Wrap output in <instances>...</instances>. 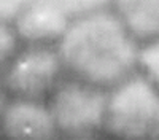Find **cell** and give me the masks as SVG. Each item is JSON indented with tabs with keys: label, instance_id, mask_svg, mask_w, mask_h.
Wrapping results in <instances>:
<instances>
[{
	"label": "cell",
	"instance_id": "4fadbf2b",
	"mask_svg": "<svg viewBox=\"0 0 159 140\" xmlns=\"http://www.w3.org/2000/svg\"><path fill=\"white\" fill-rule=\"evenodd\" d=\"M5 105H7V93L2 88V84H0V123H2V115H3Z\"/></svg>",
	"mask_w": 159,
	"mask_h": 140
},
{
	"label": "cell",
	"instance_id": "5b68a950",
	"mask_svg": "<svg viewBox=\"0 0 159 140\" xmlns=\"http://www.w3.org/2000/svg\"><path fill=\"white\" fill-rule=\"evenodd\" d=\"M0 132L5 140H59V129L45 100L13 97L3 108Z\"/></svg>",
	"mask_w": 159,
	"mask_h": 140
},
{
	"label": "cell",
	"instance_id": "8992f818",
	"mask_svg": "<svg viewBox=\"0 0 159 140\" xmlns=\"http://www.w3.org/2000/svg\"><path fill=\"white\" fill-rule=\"evenodd\" d=\"M70 18L48 0H34L13 22L19 42L25 45H56L70 24Z\"/></svg>",
	"mask_w": 159,
	"mask_h": 140
},
{
	"label": "cell",
	"instance_id": "6da1fadb",
	"mask_svg": "<svg viewBox=\"0 0 159 140\" xmlns=\"http://www.w3.org/2000/svg\"><path fill=\"white\" fill-rule=\"evenodd\" d=\"M56 48L69 76L103 89L139 70L140 43L111 8L73 18Z\"/></svg>",
	"mask_w": 159,
	"mask_h": 140
},
{
	"label": "cell",
	"instance_id": "7c38bea8",
	"mask_svg": "<svg viewBox=\"0 0 159 140\" xmlns=\"http://www.w3.org/2000/svg\"><path fill=\"white\" fill-rule=\"evenodd\" d=\"M148 140H159V105H157V111H156V116H154V121H153V126H151V132H150Z\"/></svg>",
	"mask_w": 159,
	"mask_h": 140
},
{
	"label": "cell",
	"instance_id": "52a82bcc",
	"mask_svg": "<svg viewBox=\"0 0 159 140\" xmlns=\"http://www.w3.org/2000/svg\"><path fill=\"white\" fill-rule=\"evenodd\" d=\"M111 7L140 45L159 37V0H111Z\"/></svg>",
	"mask_w": 159,
	"mask_h": 140
},
{
	"label": "cell",
	"instance_id": "277c9868",
	"mask_svg": "<svg viewBox=\"0 0 159 140\" xmlns=\"http://www.w3.org/2000/svg\"><path fill=\"white\" fill-rule=\"evenodd\" d=\"M64 72L56 45L32 43L11 57L0 75V84L13 97L45 100L64 78Z\"/></svg>",
	"mask_w": 159,
	"mask_h": 140
},
{
	"label": "cell",
	"instance_id": "8fae6325",
	"mask_svg": "<svg viewBox=\"0 0 159 140\" xmlns=\"http://www.w3.org/2000/svg\"><path fill=\"white\" fill-rule=\"evenodd\" d=\"M34 0H0V22L13 24Z\"/></svg>",
	"mask_w": 159,
	"mask_h": 140
},
{
	"label": "cell",
	"instance_id": "30bf717a",
	"mask_svg": "<svg viewBox=\"0 0 159 140\" xmlns=\"http://www.w3.org/2000/svg\"><path fill=\"white\" fill-rule=\"evenodd\" d=\"M19 49V38L11 24L0 22V75Z\"/></svg>",
	"mask_w": 159,
	"mask_h": 140
},
{
	"label": "cell",
	"instance_id": "ba28073f",
	"mask_svg": "<svg viewBox=\"0 0 159 140\" xmlns=\"http://www.w3.org/2000/svg\"><path fill=\"white\" fill-rule=\"evenodd\" d=\"M139 70L159 89V37L140 45Z\"/></svg>",
	"mask_w": 159,
	"mask_h": 140
},
{
	"label": "cell",
	"instance_id": "7a4b0ae2",
	"mask_svg": "<svg viewBox=\"0 0 159 140\" xmlns=\"http://www.w3.org/2000/svg\"><path fill=\"white\" fill-rule=\"evenodd\" d=\"M159 89L140 70L108 89L103 127L115 140H148Z\"/></svg>",
	"mask_w": 159,
	"mask_h": 140
},
{
	"label": "cell",
	"instance_id": "9c48e42d",
	"mask_svg": "<svg viewBox=\"0 0 159 140\" xmlns=\"http://www.w3.org/2000/svg\"><path fill=\"white\" fill-rule=\"evenodd\" d=\"M61 8L70 19L88 15L92 11H99L103 8H110L111 0H48Z\"/></svg>",
	"mask_w": 159,
	"mask_h": 140
},
{
	"label": "cell",
	"instance_id": "5bb4252c",
	"mask_svg": "<svg viewBox=\"0 0 159 140\" xmlns=\"http://www.w3.org/2000/svg\"><path fill=\"white\" fill-rule=\"evenodd\" d=\"M65 140H105L96 134H92V135H78V137H67Z\"/></svg>",
	"mask_w": 159,
	"mask_h": 140
},
{
	"label": "cell",
	"instance_id": "3957f363",
	"mask_svg": "<svg viewBox=\"0 0 159 140\" xmlns=\"http://www.w3.org/2000/svg\"><path fill=\"white\" fill-rule=\"evenodd\" d=\"M108 89L67 76L48 96L46 105L62 135L97 134L103 127Z\"/></svg>",
	"mask_w": 159,
	"mask_h": 140
}]
</instances>
